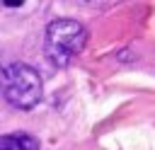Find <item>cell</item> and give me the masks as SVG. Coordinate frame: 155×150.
<instances>
[{
	"label": "cell",
	"instance_id": "277c9868",
	"mask_svg": "<svg viewBox=\"0 0 155 150\" xmlns=\"http://www.w3.org/2000/svg\"><path fill=\"white\" fill-rule=\"evenodd\" d=\"M0 2H2V5H7V7H19L24 0H0Z\"/></svg>",
	"mask_w": 155,
	"mask_h": 150
},
{
	"label": "cell",
	"instance_id": "6da1fadb",
	"mask_svg": "<svg viewBox=\"0 0 155 150\" xmlns=\"http://www.w3.org/2000/svg\"><path fill=\"white\" fill-rule=\"evenodd\" d=\"M87 44V29L78 22V19H53L46 27V36H44V53L48 58L51 65L56 68H65Z\"/></svg>",
	"mask_w": 155,
	"mask_h": 150
},
{
	"label": "cell",
	"instance_id": "7a4b0ae2",
	"mask_svg": "<svg viewBox=\"0 0 155 150\" xmlns=\"http://www.w3.org/2000/svg\"><path fill=\"white\" fill-rule=\"evenodd\" d=\"M0 92L15 109H34L41 102V77L27 63H7L0 68Z\"/></svg>",
	"mask_w": 155,
	"mask_h": 150
},
{
	"label": "cell",
	"instance_id": "3957f363",
	"mask_svg": "<svg viewBox=\"0 0 155 150\" xmlns=\"http://www.w3.org/2000/svg\"><path fill=\"white\" fill-rule=\"evenodd\" d=\"M0 150H39V140L27 133L0 135Z\"/></svg>",
	"mask_w": 155,
	"mask_h": 150
}]
</instances>
